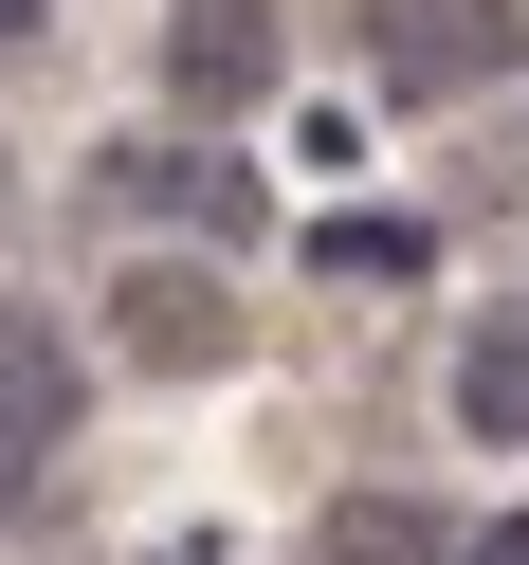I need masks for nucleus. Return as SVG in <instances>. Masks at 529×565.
<instances>
[{"mask_svg": "<svg viewBox=\"0 0 529 565\" xmlns=\"http://www.w3.org/2000/svg\"><path fill=\"white\" fill-rule=\"evenodd\" d=\"M366 74L402 110H456V92L529 74V0H366Z\"/></svg>", "mask_w": 529, "mask_h": 565, "instance_id": "nucleus-1", "label": "nucleus"}, {"mask_svg": "<svg viewBox=\"0 0 529 565\" xmlns=\"http://www.w3.org/2000/svg\"><path fill=\"white\" fill-rule=\"evenodd\" d=\"M74 438H92V347L55 329L38 292H0V511H19Z\"/></svg>", "mask_w": 529, "mask_h": 565, "instance_id": "nucleus-2", "label": "nucleus"}, {"mask_svg": "<svg viewBox=\"0 0 529 565\" xmlns=\"http://www.w3.org/2000/svg\"><path fill=\"white\" fill-rule=\"evenodd\" d=\"M274 74H293V19H274V0H165V110L183 128L274 110Z\"/></svg>", "mask_w": 529, "mask_h": 565, "instance_id": "nucleus-3", "label": "nucleus"}, {"mask_svg": "<svg viewBox=\"0 0 529 565\" xmlns=\"http://www.w3.org/2000/svg\"><path fill=\"white\" fill-rule=\"evenodd\" d=\"M110 347H128L147 383H220L237 347H256V310L220 292V256H147V274L110 292Z\"/></svg>", "mask_w": 529, "mask_h": 565, "instance_id": "nucleus-4", "label": "nucleus"}, {"mask_svg": "<svg viewBox=\"0 0 529 565\" xmlns=\"http://www.w3.org/2000/svg\"><path fill=\"white\" fill-rule=\"evenodd\" d=\"M74 201H92V220H183V256H201V237H256V183H237L220 147H183V128H165V147H110Z\"/></svg>", "mask_w": 529, "mask_h": 565, "instance_id": "nucleus-5", "label": "nucleus"}, {"mask_svg": "<svg viewBox=\"0 0 529 565\" xmlns=\"http://www.w3.org/2000/svg\"><path fill=\"white\" fill-rule=\"evenodd\" d=\"M456 438H493V456H529V310H475V329H456Z\"/></svg>", "mask_w": 529, "mask_h": 565, "instance_id": "nucleus-6", "label": "nucleus"}, {"mask_svg": "<svg viewBox=\"0 0 529 565\" xmlns=\"http://www.w3.org/2000/svg\"><path fill=\"white\" fill-rule=\"evenodd\" d=\"M456 529L420 511V492H329V511H310V565H438Z\"/></svg>", "mask_w": 529, "mask_h": 565, "instance_id": "nucleus-7", "label": "nucleus"}, {"mask_svg": "<svg viewBox=\"0 0 529 565\" xmlns=\"http://www.w3.org/2000/svg\"><path fill=\"white\" fill-rule=\"evenodd\" d=\"M310 274H347V292H402V274H420V220H402V201H347V220H310Z\"/></svg>", "mask_w": 529, "mask_h": 565, "instance_id": "nucleus-8", "label": "nucleus"}, {"mask_svg": "<svg viewBox=\"0 0 529 565\" xmlns=\"http://www.w3.org/2000/svg\"><path fill=\"white\" fill-rule=\"evenodd\" d=\"M438 565H529V511H493V529H456Z\"/></svg>", "mask_w": 529, "mask_h": 565, "instance_id": "nucleus-9", "label": "nucleus"}, {"mask_svg": "<svg viewBox=\"0 0 529 565\" xmlns=\"http://www.w3.org/2000/svg\"><path fill=\"white\" fill-rule=\"evenodd\" d=\"M38 19H55V0H0V38H38Z\"/></svg>", "mask_w": 529, "mask_h": 565, "instance_id": "nucleus-10", "label": "nucleus"}, {"mask_svg": "<svg viewBox=\"0 0 529 565\" xmlns=\"http://www.w3.org/2000/svg\"><path fill=\"white\" fill-rule=\"evenodd\" d=\"M165 565H220V547H165Z\"/></svg>", "mask_w": 529, "mask_h": 565, "instance_id": "nucleus-11", "label": "nucleus"}, {"mask_svg": "<svg viewBox=\"0 0 529 565\" xmlns=\"http://www.w3.org/2000/svg\"><path fill=\"white\" fill-rule=\"evenodd\" d=\"M0 201H19V164H0Z\"/></svg>", "mask_w": 529, "mask_h": 565, "instance_id": "nucleus-12", "label": "nucleus"}]
</instances>
